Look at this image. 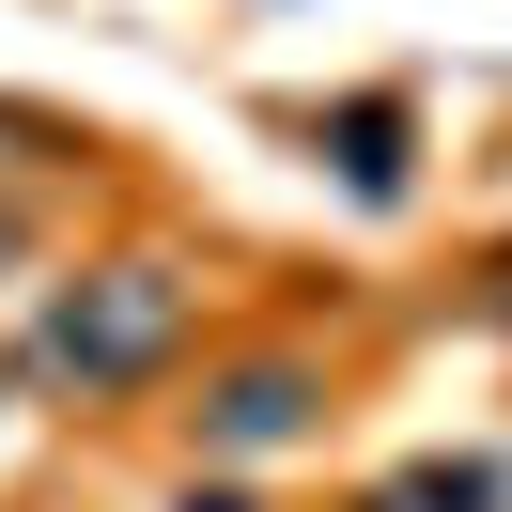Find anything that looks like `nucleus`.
Segmentation results:
<instances>
[{"label": "nucleus", "instance_id": "f257e3e1", "mask_svg": "<svg viewBox=\"0 0 512 512\" xmlns=\"http://www.w3.org/2000/svg\"><path fill=\"white\" fill-rule=\"evenodd\" d=\"M171 326H187V280H171V264H109V280H78L63 311H47V373L63 388H125V373H156L171 357Z\"/></svg>", "mask_w": 512, "mask_h": 512}, {"label": "nucleus", "instance_id": "f03ea898", "mask_svg": "<svg viewBox=\"0 0 512 512\" xmlns=\"http://www.w3.org/2000/svg\"><path fill=\"white\" fill-rule=\"evenodd\" d=\"M295 404H311L295 373H233V388H218V450H280V435H295Z\"/></svg>", "mask_w": 512, "mask_h": 512}, {"label": "nucleus", "instance_id": "7ed1b4c3", "mask_svg": "<svg viewBox=\"0 0 512 512\" xmlns=\"http://www.w3.org/2000/svg\"><path fill=\"white\" fill-rule=\"evenodd\" d=\"M342 171H357V187H404V125H388V109H342Z\"/></svg>", "mask_w": 512, "mask_h": 512}, {"label": "nucleus", "instance_id": "20e7f679", "mask_svg": "<svg viewBox=\"0 0 512 512\" xmlns=\"http://www.w3.org/2000/svg\"><path fill=\"white\" fill-rule=\"evenodd\" d=\"M187 512H249V497H187Z\"/></svg>", "mask_w": 512, "mask_h": 512}]
</instances>
